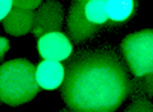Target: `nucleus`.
Masks as SVG:
<instances>
[{
	"label": "nucleus",
	"mask_w": 153,
	"mask_h": 112,
	"mask_svg": "<svg viewBox=\"0 0 153 112\" xmlns=\"http://www.w3.org/2000/svg\"><path fill=\"white\" fill-rule=\"evenodd\" d=\"M125 64L108 48L79 51L66 65L63 98L71 111L110 112L128 97Z\"/></svg>",
	"instance_id": "1"
},
{
	"label": "nucleus",
	"mask_w": 153,
	"mask_h": 112,
	"mask_svg": "<svg viewBox=\"0 0 153 112\" xmlns=\"http://www.w3.org/2000/svg\"><path fill=\"white\" fill-rule=\"evenodd\" d=\"M36 66L25 59L9 60L0 65V101L19 106L33 99L38 93Z\"/></svg>",
	"instance_id": "2"
},
{
	"label": "nucleus",
	"mask_w": 153,
	"mask_h": 112,
	"mask_svg": "<svg viewBox=\"0 0 153 112\" xmlns=\"http://www.w3.org/2000/svg\"><path fill=\"white\" fill-rule=\"evenodd\" d=\"M121 51L134 76L153 71V30H142L125 37Z\"/></svg>",
	"instance_id": "3"
},
{
	"label": "nucleus",
	"mask_w": 153,
	"mask_h": 112,
	"mask_svg": "<svg viewBox=\"0 0 153 112\" xmlns=\"http://www.w3.org/2000/svg\"><path fill=\"white\" fill-rule=\"evenodd\" d=\"M64 22V8L56 1L50 0L37 7L36 13H33L32 32L36 37L50 32L59 31Z\"/></svg>",
	"instance_id": "4"
},
{
	"label": "nucleus",
	"mask_w": 153,
	"mask_h": 112,
	"mask_svg": "<svg viewBox=\"0 0 153 112\" xmlns=\"http://www.w3.org/2000/svg\"><path fill=\"white\" fill-rule=\"evenodd\" d=\"M38 52L44 60L63 61L69 59L73 52L70 38L60 31L50 32L38 38Z\"/></svg>",
	"instance_id": "5"
},
{
	"label": "nucleus",
	"mask_w": 153,
	"mask_h": 112,
	"mask_svg": "<svg viewBox=\"0 0 153 112\" xmlns=\"http://www.w3.org/2000/svg\"><path fill=\"white\" fill-rule=\"evenodd\" d=\"M84 0H74L68 13V32L74 42H85L96 36L100 26L91 23L83 10Z\"/></svg>",
	"instance_id": "6"
},
{
	"label": "nucleus",
	"mask_w": 153,
	"mask_h": 112,
	"mask_svg": "<svg viewBox=\"0 0 153 112\" xmlns=\"http://www.w3.org/2000/svg\"><path fill=\"white\" fill-rule=\"evenodd\" d=\"M65 76V66L61 61L44 60L36 67V79L42 89L52 90L61 87Z\"/></svg>",
	"instance_id": "7"
},
{
	"label": "nucleus",
	"mask_w": 153,
	"mask_h": 112,
	"mask_svg": "<svg viewBox=\"0 0 153 112\" xmlns=\"http://www.w3.org/2000/svg\"><path fill=\"white\" fill-rule=\"evenodd\" d=\"M33 12L30 9L13 7L10 13L4 18V30L14 37H22L32 31Z\"/></svg>",
	"instance_id": "8"
},
{
	"label": "nucleus",
	"mask_w": 153,
	"mask_h": 112,
	"mask_svg": "<svg viewBox=\"0 0 153 112\" xmlns=\"http://www.w3.org/2000/svg\"><path fill=\"white\" fill-rule=\"evenodd\" d=\"M128 96L133 99L153 97V71L146 75L129 79Z\"/></svg>",
	"instance_id": "9"
},
{
	"label": "nucleus",
	"mask_w": 153,
	"mask_h": 112,
	"mask_svg": "<svg viewBox=\"0 0 153 112\" xmlns=\"http://www.w3.org/2000/svg\"><path fill=\"white\" fill-rule=\"evenodd\" d=\"M134 0H106V14L108 21L124 22L131 17Z\"/></svg>",
	"instance_id": "10"
},
{
	"label": "nucleus",
	"mask_w": 153,
	"mask_h": 112,
	"mask_svg": "<svg viewBox=\"0 0 153 112\" xmlns=\"http://www.w3.org/2000/svg\"><path fill=\"white\" fill-rule=\"evenodd\" d=\"M83 10L88 21L100 27L108 21L106 14V0H84Z\"/></svg>",
	"instance_id": "11"
},
{
	"label": "nucleus",
	"mask_w": 153,
	"mask_h": 112,
	"mask_svg": "<svg viewBox=\"0 0 153 112\" xmlns=\"http://www.w3.org/2000/svg\"><path fill=\"white\" fill-rule=\"evenodd\" d=\"M129 112H153V103L148 98H137L128 107Z\"/></svg>",
	"instance_id": "12"
},
{
	"label": "nucleus",
	"mask_w": 153,
	"mask_h": 112,
	"mask_svg": "<svg viewBox=\"0 0 153 112\" xmlns=\"http://www.w3.org/2000/svg\"><path fill=\"white\" fill-rule=\"evenodd\" d=\"M41 1L42 0H13L14 7L23 8V9H30V10L36 9L41 4Z\"/></svg>",
	"instance_id": "13"
},
{
	"label": "nucleus",
	"mask_w": 153,
	"mask_h": 112,
	"mask_svg": "<svg viewBox=\"0 0 153 112\" xmlns=\"http://www.w3.org/2000/svg\"><path fill=\"white\" fill-rule=\"evenodd\" d=\"M14 7L13 0H0V21H4Z\"/></svg>",
	"instance_id": "14"
},
{
	"label": "nucleus",
	"mask_w": 153,
	"mask_h": 112,
	"mask_svg": "<svg viewBox=\"0 0 153 112\" xmlns=\"http://www.w3.org/2000/svg\"><path fill=\"white\" fill-rule=\"evenodd\" d=\"M8 50H9V41L4 37H0V59H3Z\"/></svg>",
	"instance_id": "15"
}]
</instances>
